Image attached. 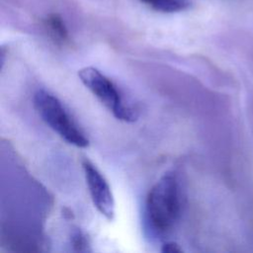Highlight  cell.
I'll return each mask as SVG.
<instances>
[{
  "label": "cell",
  "mask_w": 253,
  "mask_h": 253,
  "mask_svg": "<svg viewBox=\"0 0 253 253\" xmlns=\"http://www.w3.org/2000/svg\"><path fill=\"white\" fill-rule=\"evenodd\" d=\"M152 9L164 13H173L185 10L189 3L184 0H140Z\"/></svg>",
  "instance_id": "cell-6"
},
{
  "label": "cell",
  "mask_w": 253,
  "mask_h": 253,
  "mask_svg": "<svg viewBox=\"0 0 253 253\" xmlns=\"http://www.w3.org/2000/svg\"><path fill=\"white\" fill-rule=\"evenodd\" d=\"M179 211V188L176 177L171 173L164 174L148 192L147 220L155 232L166 233L175 224Z\"/></svg>",
  "instance_id": "cell-1"
},
{
  "label": "cell",
  "mask_w": 253,
  "mask_h": 253,
  "mask_svg": "<svg viewBox=\"0 0 253 253\" xmlns=\"http://www.w3.org/2000/svg\"><path fill=\"white\" fill-rule=\"evenodd\" d=\"M161 251L164 253H181L183 252V249L180 247L178 243L173 241H168L162 245Z\"/></svg>",
  "instance_id": "cell-8"
},
{
  "label": "cell",
  "mask_w": 253,
  "mask_h": 253,
  "mask_svg": "<svg viewBox=\"0 0 253 253\" xmlns=\"http://www.w3.org/2000/svg\"><path fill=\"white\" fill-rule=\"evenodd\" d=\"M78 76L84 86L114 115L124 122H133L137 111L126 103L115 83L95 67H83Z\"/></svg>",
  "instance_id": "cell-3"
},
{
  "label": "cell",
  "mask_w": 253,
  "mask_h": 253,
  "mask_svg": "<svg viewBox=\"0 0 253 253\" xmlns=\"http://www.w3.org/2000/svg\"><path fill=\"white\" fill-rule=\"evenodd\" d=\"M82 167L92 202L101 214L108 220L115 216V200L105 177L89 160L82 161Z\"/></svg>",
  "instance_id": "cell-4"
},
{
  "label": "cell",
  "mask_w": 253,
  "mask_h": 253,
  "mask_svg": "<svg viewBox=\"0 0 253 253\" xmlns=\"http://www.w3.org/2000/svg\"><path fill=\"white\" fill-rule=\"evenodd\" d=\"M43 26L49 37L57 44H65L69 42L68 30L63 19L56 13H51L43 19Z\"/></svg>",
  "instance_id": "cell-5"
},
{
  "label": "cell",
  "mask_w": 253,
  "mask_h": 253,
  "mask_svg": "<svg viewBox=\"0 0 253 253\" xmlns=\"http://www.w3.org/2000/svg\"><path fill=\"white\" fill-rule=\"evenodd\" d=\"M71 244L75 251H88V240L86 236L78 229L74 230L71 234Z\"/></svg>",
  "instance_id": "cell-7"
},
{
  "label": "cell",
  "mask_w": 253,
  "mask_h": 253,
  "mask_svg": "<svg viewBox=\"0 0 253 253\" xmlns=\"http://www.w3.org/2000/svg\"><path fill=\"white\" fill-rule=\"evenodd\" d=\"M34 105L43 122L65 141L81 148L89 145L84 132L54 95L42 89L38 90L34 96Z\"/></svg>",
  "instance_id": "cell-2"
}]
</instances>
